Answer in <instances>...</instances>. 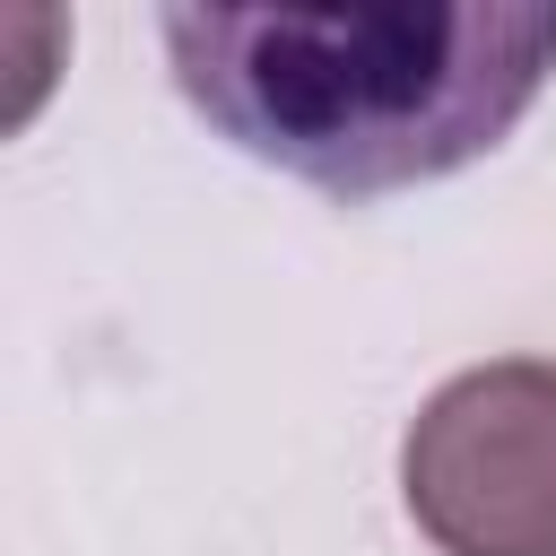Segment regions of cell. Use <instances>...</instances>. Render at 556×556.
I'll return each instance as SVG.
<instances>
[{"instance_id": "1", "label": "cell", "mask_w": 556, "mask_h": 556, "mask_svg": "<svg viewBox=\"0 0 556 556\" xmlns=\"http://www.w3.org/2000/svg\"><path fill=\"white\" fill-rule=\"evenodd\" d=\"M156 35L226 148L330 200L495 156L556 78V0H165Z\"/></svg>"}, {"instance_id": "2", "label": "cell", "mask_w": 556, "mask_h": 556, "mask_svg": "<svg viewBox=\"0 0 556 556\" xmlns=\"http://www.w3.org/2000/svg\"><path fill=\"white\" fill-rule=\"evenodd\" d=\"M400 504L434 556H556V356H486L400 434Z\"/></svg>"}]
</instances>
